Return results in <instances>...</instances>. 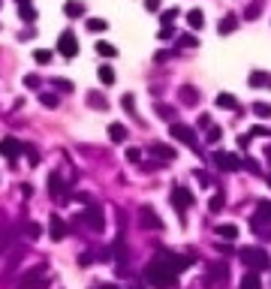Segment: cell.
Returning a JSON list of instances; mask_svg holds the SVG:
<instances>
[{
    "label": "cell",
    "mask_w": 271,
    "mask_h": 289,
    "mask_svg": "<svg viewBox=\"0 0 271 289\" xmlns=\"http://www.w3.org/2000/svg\"><path fill=\"white\" fill-rule=\"evenodd\" d=\"M175 268H172V262L166 259V253L163 256H154L148 265H145V280H148L154 289H172L175 286Z\"/></svg>",
    "instance_id": "obj_1"
},
{
    "label": "cell",
    "mask_w": 271,
    "mask_h": 289,
    "mask_svg": "<svg viewBox=\"0 0 271 289\" xmlns=\"http://www.w3.org/2000/svg\"><path fill=\"white\" fill-rule=\"evenodd\" d=\"M238 256H241V262H244L250 271H265V268L271 265L268 253H265V250H259V247H244Z\"/></svg>",
    "instance_id": "obj_2"
},
{
    "label": "cell",
    "mask_w": 271,
    "mask_h": 289,
    "mask_svg": "<svg viewBox=\"0 0 271 289\" xmlns=\"http://www.w3.org/2000/svg\"><path fill=\"white\" fill-rule=\"evenodd\" d=\"M48 280H45V268L42 265H36L33 271H27V274L18 280V289H45Z\"/></svg>",
    "instance_id": "obj_3"
},
{
    "label": "cell",
    "mask_w": 271,
    "mask_h": 289,
    "mask_svg": "<svg viewBox=\"0 0 271 289\" xmlns=\"http://www.w3.org/2000/svg\"><path fill=\"white\" fill-rule=\"evenodd\" d=\"M58 51L63 54V58H76V54H79V42H76V33H72V30H63V33H61Z\"/></svg>",
    "instance_id": "obj_4"
},
{
    "label": "cell",
    "mask_w": 271,
    "mask_h": 289,
    "mask_svg": "<svg viewBox=\"0 0 271 289\" xmlns=\"http://www.w3.org/2000/svg\"><path fill=\"white\" fill-rule=\"evenodd\" d=\"M172 205L178 208V214H184V211L193 205V193H190L187 187H175V190H172Z\"/></svg>",
    "instance_id": "obj_5"
},
{
    "label": "cell",
    "mask_w": 271,
    "mask_h": 289,
    "mask_svg": "<svg viewBox=\"0 0 271 289\" xmlns=\"http://www.w3.org/2000/svg\"><path fill=\"white\" fill-rule=\"evenodd\" d=\"M169 133H172V139H178V142L190 144V148H196V133L190 130L187 124H172V126H169Z\"/></svg>",
    "instance_id": "obj_6"
},
{
    "label": "cell",
    "mask_w": 271,
    "mask_h": 289,
    "mask_svg": "<svg viewBox=\"0 0 271 289\" xmlns=\"http://www.w3.org/2000/svg\"><path fill=\"white\" fill-rule=\"evenodd\" d=\"M84 223H87V229H94V232H103V229H105L103 211H100L97 205H87V211H84Z\"/></svg>",
    "instance_id": "obj_7"
},
{
    "label": "cell",
    "mask_w": 271,
    "mask_h": 289,
    "mask_svg": "<svg viewBox=\"0 0 271 289\" xmlns=\"http://www.w3.org/2000/svg\"><path fill=\"white\" fill-rule=\"evenodd\" d=\"M214 163L220 166L223 172H235V169H241V160L235 157V154H226V151H217L214 154Z\"/></svg>",
    "instance_id": "obj_8"
},
{
    "label": "cell",
    "mask_w": 271,
    "mask_h": 289,
    "mask_svg": "<svg viewBox=\"0 0 271 289\" xmlns=\"http://www.w3.org/2000/svg\"><path fill=\"white\" fill-rule=\"evenodd\" d=\"M24 151V144L18 142V139H12V136H6V139H0V154H3L6 160H15L18 154Z\"/></svg>",
    "instance_id": "obj_9"
},
{
    "label": "cell",
    "mask_w": 271,
    "mask_h": 289,
    "mask_svg": "<svg viewBox=\"0 0 271 289\" xmlns=\"http://www.w3.org/2000/svg\"><path fill=\"white\" fill-rule=\"evenodd\" d=\"M142 226H145V229H163V220L157 217V211H154L151 205L142 208Z\"/></svg>",
    "instance_id": "obj_10"
},
{
    "label": "cell",
    "mask_w": 271,
    "mask_h": 289,
    "mask_svg": "<svg viewBox=\"0 0 271 289\" xmlns=\"http://www.w3.org/2000/svg\"><path fill=\"white\" fill-rule=\"evenodd\" d=\"M48 235H51L54 241H61L63 235H66V223H63V217H58V214L51 217V223H48Z\"/></svg>",
    "instance_id": "obj_11"
},
{
    "label": "cell",
    "mask_w": 271,
    "mask_h": 289,
    "mask_svg": "<svg viewBox=\"0 0 271 289\" xmlns=\"http://www.w3.org/2000/svg\"><path fill=\"white\" fill-rule=\"evenodd\" d=\"M166 259L172 262L175 274H181V271H187V268L193 265V259H190V256H178V253H166Z\"/></svg>",
    "instance_id": "obj_12"
},
{
    "label": "cell",
    "mask_w": 271,
    "mask_h": 289,
    "mask_svg": "<svg viewBox=\"0 0 271 289\" xmlns=\"http://www.w3.org/2000/svg\"><path fill=\"white\" fill-rule=\"evenodd\" d=\"M262 223H271V202H268V199H262V202L256 205V229Z\"/></svg>",
    "instance_id": "obj_13"
},
{
    "label": "cell",
    "mask_w": 271,
    "mask_h": 289,
    "mask_svg": "<svg viewBox=\"0 0 271 289\" xmlns=\"http://www.w3.org/2000/svg\"><path fill=\"white\" fill-rule=\"evenodd\" d=\"M151 154L160 157V160H175V151L169 148V144H163V142H154L151 144Z\"/></svg>",
    "instance_id": "obj_14"
},
{
    "label": "cell",
    "mask_w": 271,
    "mask_h": 289,
    "mask_svg": "<svg viewBox=\"0 0 271 289\" xmlns=\"http://www.w3.org/2000/svg\"><path fill=\"white\" fill-rule=\"evenodd\" d=\"M187 24H190L193 30H202V24H205V12H202V9H190V12H187Z\"/></svg>",
    "instance_id": "obj_15"
},
{
    "label": "cell",
    "mask_w": 271,
    "mask_h": 289,
    "mask_svg": "<svg viewBox=\"0 0 271 289\" xmlns=\"http://www.w3.org/2000/svg\"><path fill=\"white\" fill-rule=\"evenodd\" d=\"M48 190H51V196H54V199H61V202L66 199V196H63V181H61L58 175H51V178H48Z\"/></svg>",
    "instance_id": "obj_16"
},
{
    "label": "cell",
    "mask_w": 271,
    "mask_h": 289,
    "mask_svg": "<svg viewBox=\"0 0 271 289\" xmlns=\"http://www.w3.org/2000/svg\"><path fill=\"white\" fill-rule=\"evenodd\" d=\"M63 12H66L69 18H79V15H84V3H79V0H69V3L63 6Z\"/></svg>",
    "instance_id": "obj_17"
},
{
    "label": "cell",
    "mask_w": 271,
    "mask_h": 289,
    "mask_svg": "<svg viewBox=\"0 0 271 289\" xmlns=\"http://www.w3.org/2000/svg\"><path fill=\"white\" fill-rule=\"evenodd\" d=\"M217 105H220V108H229V112H235V108H238V100H235L232 94H220V97H217Z\"/></svg>",
    "instance_id": "obj_18"
},
{
    "label": "cell",
    "mask_w": 271,
    "mask_h": 289,
    "mask_svg": "<svg viewBox=\"0 0 271 289\" xmlns=\"http://www.w3.org/2000/svg\"><path fill=\"white\" fill-rule=\"evenodd\" d=\"M241 289H259V277H256V271H247V274L241 277Z\"/></svg>",
    "instance_id": "obj_19"
},
{
    "label": "cell",
    "mask_w": 271,
    "mask_h": 289,
    "mask_svg": "<svg viewBox=\"0 0 271 289\" xmlns=\"http://www.w3.org/2000/svg\"><path fill=\"white\" fill-rule=\"evenodd\" d=\"M217 235H220V238H238V229H235L232 223H223V226H217Z\"/></svg>",
    "instance_id": "obj_20"
},
{
    "label": "cell",
    "mask_w": 271,
    "mask_h": 289,
    "mask_svg": "<svg viewBox=\"0 0 271 289\" xmlns=\"http://www.w3.org/2000/svg\"><path fill=\"white\" fill-rule=\"evenodd\" d=\"M247 82H250V87H265L271 79L265 76V72H250V79H247Z\"/></svg>",
    "instance_id": "obj_21"
},
{
    "label": "cell",
    "mask_w": 271,
    "mask_h": 289,
    "mask_svg": "<svg viewBox=\"0 0 271 289\" xmlns=\"http://www.w3.org/2000/svg\"><path fill=\"white\" fill-rule=\"evenodd\" d=\"M94 48H97V54H103V58H115V54H118V48L112 42H97Z\"/></svg>",
    "instance_id": "obj_22"
},
{
    "label": "cell",
    "mask_w": 271,
    "mask_h": 289,
    "mask_svg": "<svg viewBox=\"0 0 271 289\" xmlns=\"http://www.w3.org/2000/svg\"><path fill=\"white\" fill-rule=\"evenodd\" d=\"M97 76H100V82H103V84H115V69H112V66H100Z\"/></svg>",
    "instance_id": "obj_23"
},
{
    "label": "cell",
    "mask_w": 271,
    "mask_h": 289,
    "mask_svg": "<svg viewBox=\"0 0 271 289\" xmlns=\"http://www.w3.org/2000/svg\"><path fill=\"white\" fill-rule=\"evenodd\" d=\"M108 136H112V142H124L126 139V130H124L121 124H112V126H108Z\"/></svg>",
    "instance_id": "obj_24"
},
{
    "label": "cell",
    "mask_w": 271,
    "mask_h": 289,
    "mask_svg": "<svg viewBox=\"0 0 271 289\" xmlns=\"http://www.w3.org/2000/svg\"><path fill=\"white\" fill-rule=\"evenodd\" d=\"M223 205H226V196H223V193H214V196H211V202H208L211 211H223Z\"/></svg>",
    "instance_id": "obj_25"
},
{
    "label": "cell",
    "mask_w": 271,
    "mask_h": 289,
    "mask_svg": "<svg viewBox=\"0 0 271 289\" xmlns=\"http://www.w3.org/2000/svg\"><path fill=\"white\" fill-rule=\"evenodd\" d=\"M87 27L94 30V33H103V30H108V21H105V18H90Z\"/></svg>",
    "instance_id": "obj_26"
},
{
    "label": "cell",
    "mask_w": 271,
    "mask_h": 289,
    "mask_svg": "<svg viewBox=\"0 0 271 289\" xmlns=\"http://www.w3.org/2000/svg\"><path fill=\"white\" fill-rule=\"evenodd\" d=\"M18 12H21V21H36V9H33L30 3H24Z\"/></svg>",
    "instance_id": "obj_27"
},
{
    "label": "cell",
    "mask_w": 271,
    "mask_h": 289,
    "mask_svg": "<svg viewBox=\"0 0 271 289\" xmlns=\"http://www.w3.org/2000/svg\"><path fill=\"white\" fill-rule=\"evenodd\" d=\"M232 30H235V15H226L223 21H220V33L226 36V33H232Z\"/></svg>",
    "instance_id": "obj_28"
},
{
    "label": "cell",
    "mask_w": 271,
    "mask_h": 289,
    "mask_svg": "<svg viewBox=\"0 0 271 289\" xmlns=\"http://www.w3.org/2000/svg\"><path fill=\"white\" fill-rule=\"evenodd\" d=\"M253 112H256L259 118H271V105L268 103H256V105H253Z\"/></svg>",
    "instance_id": "obj_29"
},
{
    "label": "cell",
    "mask_w": 271,
    "mask_h": 289,
    "mask_svg": "<svg viewBox=\"0 0 271 289\" xmlns=\"http://www.w3.org/2000/svg\"><path fill=\"white\" fill-rule=\"evenodd\" d=\"M87 103L94 105V108H108V103H105V100H100V94H87Z\"/></svg>",
    "instance_id": "obj_30"
},
{
    "label": "cell",
    "mask_w": 271,
    "mask_h": 289,
    "mask_svg": "<svg viewBox=\"0 0 271 289\" xmlns=\"http://www.w3.org/2000/svg\"><path fill=\"white\" fill-rule=\"evenodd\" d=\"M24 232H27V238H33V241H36L42 229H40V223H27V226H24Z\"/></svg>",
    "instance_id": "obj_31"
},
{
    "label": "cell",
    "mask_w": 271,
    "mask_h": 289,
    "mask_svg": "<svg viewBox=\"0 0 271 289\" xmlns=\"http://www.w3.org/2000/svg\"><path fill=\"white\" fill-rule=\"evenodd\" d=\"M33 61H36V63H48V61H51V51H45V48H40V51H36V54H33Z\"/></svg>",
    "instance_id": "obj_32"
},
{
    "label": "cell",
    "mask_w": 271,
    "mask_h": 289,
    "mask_svg": "<svg viewBox=\"0 0 271 289\" xmlns=\"http://www.w3.org/2000/svg\"><path fill=\"white\" fill-rule=\"evenodd\" d=\"M58 103H61V100L54 97V94H42V105H45V108H58Z\"/></svg>",
    "instance_id": "obj_33"
},
{
    "label": "cell",
    "mask_w": 271,
    "mask_h": 289,
    "mask_svg": "<svg viewBox=\"0 0 271 289\" xmlns=\"http://www.w3.org/2000/svg\"><path fill=\"white\" fill-rule=\"evenodd\" d=\"M121 105H124V108H126V112H136V100H133V97H130V94H126V97H124V100H121Z\"/></svg>",
    "instance_id": "obj_34"
},
{
    "label": "cell",
    "mask_w": 271,
    "mask_h": 289,
    "mask_svg": "<svg viewBox=\"0 0 271 289\" xmlns=\"http://www.w3.org/2000/svg\"><path fill=\"white\" fill-rule=\"evenodd\" d=\"M175 18H178V9H166V12H163V24H172Z\"/></svg>",
    "instance_id": "obj_35"
},
{
    "label": "cell",
    "mask_w": 271,
    "mask_h": 289,
    "mask_svg": "<svg viewBox=\"0 0 271 289\" xmlns=\"http://www.w3.org/2000/svg\"><path fill=\"white\" fill-rule=\"evenodd\" d=\"M181 94H184V103H190V105L196 103V90H193V87H184Z\"/></svg>",
    "instance_id": "obj_36"
},
{
    "label": "cell",
    "mask_w": 271,
    "mask_h": 289,
    "mask_svg": "<svg viewBox=\"0 0 271 289\" xmlns=\"http://www.w3.org/2000/svg\"><path fill=\"white\" fill-rule=\"evenodd\" d=\"M126 160H130V163H139V160H142V151H139V148H130V151H126Z\"/></svg>",
    "instance_id": "obj_37"
},
{
    "label": "cell",
    "mask_w": 271,
    "mask_h": 289,
    "mask_svg": "<svg viewBox=\"0 0 271 289\" xmlns=\"http://www.w3.org/2000/svg\"><path fill=\"white\" fill-rule=\"evenodd\" d=\"M220 139V126H208V142H217Z\"/></svg>",
    "instance_id": "obj_38"
},
{
    "label": "cell",
    "mask_w": 271,
    "mask_h": 289,
    "mask_svg": "<svg viewBox=\"0 0 271 289\" xmlns=\"http://www.w3.org/2000/svg\"><path fill=\"white\" fill-rule=\"evenodd\" d=\"M145 9H148V12H157V9H160V0H145Z\"/></svg>",
    "instance_id": "obj_39"
},
{
    "label": "cell",
    "mask_w": 271,
    "mask_h": 289,
    "mask_svg": "<svg viewBox=\"0 0 271 289\" xmlns=\"http://www.w3.org/2000/svg\"><path fill=\"white\" fill-rule=\"evenodd\" d=\"M24 84L27 87H40V79H36V76H24Z\"/></svg>",
    "instance_id": "obj_40"
},
{
    "label": "cell",
    "mask_w": 271,
    "mask_h": 289,
    "mask_svg": "<svg viewBox=\"0 0 271 289\" xmlns=\"http://www.w3.org/2000/svg\"><path fill=\"white\" fill-rule=\"evenodd\" d=\"M259 15V3H253V6H247V18H256Z\"/></svg>",
    "instance_id": "obj_41"
},
{
    "label": "cell",
    "mask_w": 271,
    "mask_h": 289,
    "mask_svg": "<svg viewBox=\"0 0 271 289\" xmlns=\"http://www.w3.org/2000/svg\"><path fill=\"white\" fill-rule=\"evenodd\" d=\"M172 33H175V30H172V27L166 24V27H163V30H160V40H169V36H172Z\"/></svg>",
    "instance_id": "obj_42"
},
{
    "label": "cell",
    "mask_w": 271,
    "mask_h": 289,
    "mask_svg": "<svg viewBox=\"0 0 271 289\" xmlns=\"http://www.w3.org/2000/svg\"><path fill=\"white\" fill-rule=\"evenodd\" d=\"M244 166H247L250 172H259V163H256V160H247V163H244Z\"/></svg>",
    "instance_id": "obj_43"
},
{
    "label": "cell",
    "mask_w": 271,
    "mask_h": 289,
    "mask_svg": "<svg viewBox=\"0 0 271 289\" xmlns=\"http://www.w3.org/2000/svg\"><path fill=\"white\" fill-rule=\"evenodd\" d=\"M103 289H118V286H115V283H108V286H103Z\"/></svg>",
    "instance_id": "obj_44"
},
{
    "label": "cell",
    "mask_w": 271,
    "mask_h": 289,
    "mask_svg": "<svg viewBox=\"0 0 271 289\" xmlns=\"http://www.w3.org/2000/svg\"><path fill=\"white\" fill-rule=\"evenodd\" d=\"M24 3H30V0H18V6H24Z\"/></svg>",
    "instance_id": "obj_45"
},
{
    "label": "cell",
    "mask_w": 271,
    "mask_h": 289,
    "mask_svg": "<svg viewBox=\"0 0 271 289\" xmlns=\"http://www.w3.org/2000/svg\"><path fill=\"white\" fill-rule=\"evenodd\" d=\"M268 184H271V178H268Z\"/></svg>",
    "instance_id": "obj_46"
},
{
    "label": "cell",
    "mask_w": 271,
    "mask_h": 289,
    "mask_svg": "<svg viewBox=\"0 0 271 289\" xmlns=\"http://www.w3.org/2000/svg\"><path fill=\"white\" fill-rule=\"evenodd\" d=\"M268 84H271V82H268Z\"/></svg>",
    "instance_id": "obj_47"
}]
</instances>
